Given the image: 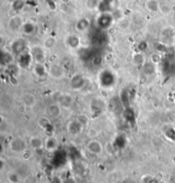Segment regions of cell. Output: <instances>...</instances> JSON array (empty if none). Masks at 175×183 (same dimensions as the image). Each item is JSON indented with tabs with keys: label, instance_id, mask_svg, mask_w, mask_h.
Instances as JSON below:
<instances>
[{
	"label": "cell",
	"instance_id": "obj_1",
	"mask_svg": "<svg viewBox=\"0 0 175 183\" xmlns=\"http://www.w3.org/2000/svg\"><path fill=\"white\" fill-rule=\"evenodd\" d=\"M113 21H114V17L109 12L101 13L96 20L97 28L100 30L108 29L112 25Z\"/></svg>",
	"mask_w": 175,
	"mask_h": 183
},
{
	"label": "cell",
	"instance_id": "obj_2",
	"mask_svg": "<svg viewBox=\"0 0 175 183\" xmlns=\"http://www.w3.org/2000/svg\"><path fill=\"white\" fill-rule=\"evenodd\" d=\"M10 150L16 153H22L26 150V141L21 137H16L12 139L10 142Z\"/></svg>",
	"mask_w": 175,
	"mask_h": 183
},
{
	"label": "cell",
	"instance_id": "obj_3",
	"mask_svg": "<svg viewBox=\"0 0 175 183\" xmlns=\"http://www.w3.org/2000/svg\"><path fill=\"white\" fill-rule=\"evenodd\" d=\"M83 127H84V125L82 124H80L77 119H74V120H72L68 124L67 130H68V132L70 135L77 136L82 132Z\"/></svg>",
	"mask_w": 175,
	"mask_h": 183
},
{
	"label": "cell",
	"instance_id": "obj_4",
	"mask_svg": "<svg viewBox=\"0 0 175 183\" xmlns=\"http://www.w3.org/2000/svg\"><path fill=\"white\" fill-rule=\"evenodd\" d=\"M100 82L104 87H111L116 82V77L110 71L105 70L100 75Z\"/></svg>",
	"mask_w": 175,
	"mask_h": 183
},
{
	"label": "cell",
	"instance_id": "obj_5",
	"mask_svg": "<svg viewBox=\"0 0 175 183\" xmlns=\"http://www.w3.org/2000/svg\"><path fill=\"white\" fill-rule=\"evenodd\" d=\"M86 149L89 151L91 153L95 155H99L102 153V145L97 140L92 139L87 142L86 144Z\"/></svg>",
	"mask_w": 175,
	"mask_h": 183
},
{
	"label": "cell",
	"instance_id": "obj_6",
	"mask_svg": "<svg viewBox=\"0 0 175 183\" xmlns=\"http://www.w3.org/2000/svg\"><path fill=\"white\" fill-rule=\"evenodd\" d=\"M45 112L51 118H58L62 114V108L57 103H50L45 108Z\"/></svg>",
	"mask_w": 175,
	"mask_h": 183
},
{
	"label": "cell",
	"instance_id": "obj_7",
	"mask_svg": "<svg viewBox=\"0 0 175 183\" xmlns=\"http://www.w3.org/2000/svg\"><path fill=\"white\" fill-rule=\"evenodd\" d=\"M106 40H107V37H106L105 33H102V30L98 29L97 32L93 33L92 36V43L94 45H102L106 42Z\"/></svg>",
	"mask_w": 175,
	"mask_h": 183
},
{
	"label": "cell",
	"instance_id": "obj_8",
	"mask_svg": "<svg viewBox=\"0 0 175 183\" xmlns=\"http://www.w3.org/2000/svg\"><path fill=\"white\" fill-rule=\"evenodd\" d=\"M26 48V42L25 40L22 39H19L15 40L12 44H11V49L13 54L16 55H21L24 52Z\"/></svg>",
	"mask_w": 175,
	"mask_h": 183
},
{
	"label": "cell",
	"instance_id": "obj_9",
	"mask_svg": "<svg viewBox=\"0 0 175 183\" xmlns=\"http://www.w3.org/2000/svg\"><path fill=\"white\" fill-rule=\"evenodd\" d=\"M31 55L33 57V60H34L37 63H42L45 60V53H44L43 49L40 47L35 46L33 47L31 49Z\"/></svg>",
	"mask_w": 175,
	"mask_h": 183
},
{
	"label": "cell",
	"instance_id": "obj_10",
	"mask_svg": "<svg viewBox=\"0 0 175 183\" xmlns=\"http://www.w3.org/2000/svg\"><path fill=\"white\" fill-rule=\"evenodd\" d=\"M70 85L73 89H80L85 85V79L82 75L75 74L71 79Z\"/></svg>",
	"mask_w": 175,
	"mask_h": 183
},
{
	"label": "cell",
	"instance_id": "obj_11",
	"mask_svg": "<svg viewBox=\"0 0 175 183\" xmlns=\"http://www.w3.org/2000/svg\"><path fill=\"white\" fill-rule=\"evenodd\" d=\"M29 145L34 151L41 150L45 147V141L39 136H33L30 138Z\"/></svg>",
	"mask_w": 175,
	"mask_h": 183
},
{
	"label": "cell",
	"instance_id": "obj_12",
	"mask_svg": "<svg viewBox=\"0 0 175 183\" xmlns=\"http://www.w3.org/2000/svg\"><path fill=\"white\" fill-rule=\"evenodd\" d=\"M20 57H19V64L21 67H26L30 65V63L33 60V57H32V55L31 53L27 52H23L22 54L19 55Z\"/></svg>",
	"mask_w": 175,
	"mask_h": 183
},
{
	"label": "cell",
	"instance_id": "obj_13",
	"mask_svg": "<svg viewBox=\"0 0 175 183\" xmlns=\"http://www.w3.org/2000/svg\"><path fill=\"white\" fill-rule=\"evenodd\" d=\"M57 147V141L54 137H48L45 141V148L48 152H54Z\"/></svg>",
	"mask_w": 175,
	"mask_h": 183
},
{
	"label": "cell",
	"instance_id": "obj_14",
	"mask_svg": "<svg viewBox=\"0 0 175 183\" xmlns=\"http://www.w3.org/2000/svg\"><path fill=\"white\" fill-rule=\"evenodd\" d=\"M90 21L86 18H81L76 22L75 27L79 32H84L89 28Z\"/></svg>",
	"mask_w": 175,
	"mask_h": 183
},
{
	"label": "cell",
	"instance_id": "obj_15",
	"mask_svg": "<svg viewBox=\"0 0 175 183\" xmlns=\"http://www.w3.org/2000/svg\"><path fill=\"white\" fill-rule=\"evenodd\" d=\"M67 45L71 49H76L79 45V39L75 35H70L67 38Z\"/></svg>",
	"mask_w": 175,
	"mask_h": 183
},
{
	"label": "cell",
	"instance_id": "obj_16",
	"mask_svg": "<svg viewBox=\"0 0 175 183\" xmlns=\"http://www.w3.org/2000/svg\"><path fill=\"white\" fill-rule=\"evenodd\" d=\"M33 72L38 77H44L46 74V69L43 65V63H37L33 68Z\"/></svg>",
	"mask_w": 175,
	"mask_h": 183
},
{
	"label": "cell",
	"instance_id": "obj_17",
	"mask_svg": "<svg viewBox=\"0 0 175 183\" xmlns=\"http://www.w3.org/2000/svg\"><path fill=\"white\" fill-rule=\"evenodd\" d=\"M97 9L100 11V13H107V12H109L110 10H111V4L106 3V2H103V1L101 0L98 3Z\"/></svg>",
	"mask_w": 175,
	"mask_h": 183
},
{
	"label": "cell",
	"instance_id": "obj_18",
	"mask_svg": "<svg viewBox=\"0 0 175 183\" xmlns=\"http://www.w3.org/2000/svg\"><path fill=\"white\" fill-rule=\"evenodd\" d=\"M1 61H2L3 64L9 66L13 61V56L10 53L3 52L2 53V59H1Z\"/></svg>",
	"mask_w": 175,
	"mask_h": 183
},
{
	"label": "cell",
	"instance_id": "obj_19",
	"mask_svg": "<svg viewBox=\"0 0 175 183\" xmlns=\"http://www.w3.org/2000/svg\"><path fill=\"white\" fill-rule=\"evenodd\" d=\"M25 7V3L23 0H14L12 3V8L16 11H21Z\"/></svg>",
	"mask_w": 175,
	"mask_h": 183
},
{
	"label": "cell",
	"instance_id": "obj_20",
	"mask_svg": "<svg viewBox=\"0 0 175 183\" xmlns=\"http://www.w3.org/2000/svg\"><path fill=\"white\" fill-rule=\"evenodd\" d=\"M50 121H49V118H46V117H42L39 119V125L40 126V128L42 129H45L46 130L48 129V126H50Z\"/></svg>",
	"mask_w": 175,
	"mask_h": 183
},
{
	"label": "cell",
	"instance_id": "obj_21",
	"mask_svg": "<svg viewBox=\"0 0 175 183\" xmlns=\"http://www.w3.org/2000/svg\"><path fill=\"white\" fill-rule=\"evenodd\" d=\"M8 180L10 183H18L20 181L18 174L16 172H10L8 175Z\"/></svg>",
	"mask_w": 175,
	"mask_h": 183
},
{
	"label": "cell",
	"instance_id": "obj_22",
	"mask_svg": "<svg viewBox=\"0 0 175 183\" xmlns=\"http://www.w3.org/2000/svg\"><path fill=\"white\" fill-rule=\"evenodd\" d=\"M23 32L26 34H32L34 32V26L31 22H26L23 26Z\"/></svg>",
	"mask_w": 175,
	"mask_h": 183
},
{
	"label": "cell",
	"instance_id": "obj_23",
	"mask_svg": "<svg viewBox=\"0 0 175 183\" xmlns=\"http://www.w3.org/2000/svg\"><path fill=\"white\" fill-rule=\"evenodd\" d=\"M147 7L150 11H156L158 9V3L156 0H149L147 2Z\"/></svg>",
	"mask_w": 175,
	"mask_h": 183
},
{
	"label": "cell",
	"instance_id": "obj_24",
	"mask_svg": "<svg viewBox=\"0 0 175 183\" xmlns=\"http://www.w3.org/2000/svg\"><path fill=\"white\" fill-rule=\"evenodd\" d=\"M92 59V64L95 66H99L102 64V58L100 55H95V56H93Z\"/></svg>",
	"mask_w": 175,
	"mask_h": 183
},
{
	"label": "cell",
	"instance_id": "obj_25",
	"mask_svg": "<svg viewBox=\"0 0 175 183\" xmlns=\"http://www.w3.org/2000/svg\"><path fill=\"white\" fill-rule=\"evenodd\" d=\"M76 119H77V120H78V121H79L80 124H82L84 126H85V125H86V124H87V123H88V121H89V120H88V118H87V117H86L85 114L79 115V116L77 117V118H76Z\"/></svg>",
	"mask_w": 175,
	"mask_h": 183
},
{
	"label": "cell",
	"instance_id": "obj_26",
	"mask_svg": "<svg viewBox=\"0 0 175 183\" xmlns=\"http://www.w3.org/2000/svg\"><path fill=\"white\" fill-rule=\"evenodd\" d=\"M10 24H13V26H12V27H15V29H17V27L21 24V19L18 18V17H15L13 19H11V21H10Z\"/></svg>",
	"mask_w": 175,
	"mask_h": 183
},
{
	"label": "cell",
	"instance_id": "obj_27",
	"mask_svg": "<svg viewBox=\"0 0 175 183\" xmlns=\"http://www.w3.org/2000/svg\"><path fill=\"white\" fill-rule=\"evenodd\" d=\"M97 0H87V7L89 8V9H94L95 7L98 6V4H97Z\"/></svg>",
	"mask_w": 175,
	"mask_h": 183
},
{
	"label": "cell",
	"instance_id": "obj_28",
	"mask_svg": "<svg viewBox=\"0 0 175 183\" xmlns=\"http://www.w3.org/2000/svg\"><path fill=\"white\" fill-rule=\"evenodd\" d=\"M46 3L50 10H55L56 9V3L54 0H46Z\"/></svg>",
	"mask_w": 175,
	"mask_h": 183
},
{
	"label": "cell",
	"instance_id": "obj_29",
	"mask_svg": "<svg viewBox=\"0 0 175 183\" xmlns=\"http://www.w3.org/2000/svg\"><path fill=\"white\" fill-rule=\"evenodd\" d=\"M147 43H146V42H144V41H142V42L140 43L139 44V49L141 50V51H143V50H145L146 48H147Z\"/></svg>",
	"mask_w": 175,
	"mask_h": 183
},
{
	"label": "cell",
	"instance_id": "obj_30",
	"mask_svg": "<svg viewBox=\"0 0 175 183\" xmlns=\"http://www.w3.org/2000/svg\"><path fill=\"white\" fill-rule=\"evenodd\" d=\"M102 1H103V2H106V3H110V4H112L113 1H114V0H102Z\"/></svg>",
	"mask_w": 175,
	"mask_h": 183
},
{
	"label": "cell",
	"instance_id": "obj_31",
	"mask_svg": "<svg viewBox=\"0 0 175 183\" xmlns=\"http://www.w3.org/2000/svg\"><path fill=\"white\" fill-rule=\"evenodd\" d=\"M62 1H63V2H64V3H68L69 0H62Z\"/></svg>",
	"mask_w": 175,
	"mask_h": 183
}]
</instances>
